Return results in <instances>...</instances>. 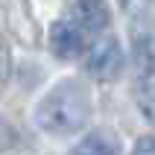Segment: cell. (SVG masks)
Returning a JSON list of instances; mask_svg holds the SVG:
<instances>
[{
    "mask_svg": "<svg viewBox=\"0 0 155 155\" xmlns=\"http://www.w3.org/2000/svg\"><path fill=\"white\" fill-rule=\"evenodd\" d=\"M12 147H15V129L6 120H0V152H6Z\"/></svg>",
    "mask_w": 155,
    "mask_h": 155,
    "instance_id": "8",
    "label": "cell"
},
{
    "mask_svg": "<svg viewBox=\"0 0 155 155\" xmlns=\"http://www.w3.org/2000/svg\"><path fill=\"white\" fill-rule=\"evenodd\" d=\"M147 3H149V0H120V6H123V9H129V12H140Z\"/></svg>",
    "mask_w": 155,
    "mask_h": 155,
    "instance_id": "11",
    "label": "cell"
},
{
    "mask_svg": "<svg viewBox=\"0 0 155 155\" xmlns=\"http://www.w3.org/2000/svg\"><path fill=\"white\" fill-rule=\"evenodd\" d=\"M135 56H138L143 73H155V35H138L135 38Z\"/></svg>",
    "mask_w": 155,
    "mask_h": 155,
    "instance_id": "6",
    "label": "cell"
},
{
    "mask_svg": "<svg viewBox=\"0 0 155 155\" xmlns=\"http://www.w3.org/2000/svg\"><path fill=\"white\" fill-rule=\"evenodd\" d=\"M50 50L59 56V59L70 61L79 59L82 53H88V38L85 29L76 24V21H56L50 26Z\"/></svg>",
    "mask_w": 155,
    "mask_h": 155,
    "instance_id": "3",
    "label": "cell"
},
{
    "mask_svg": "<svg viewBox=\"0 0 155 155\" xmlns=\"http://www.w3.org/2000/svg\"><path fill=\"white\" fill-rule=\"evenodd\" d=\"M111 21L105 0H76V24L85 32H103Z\"/></svg>",
    "mask_w": 155,
    "mask_h": 155,
    "instance_id": "4",
    "label": "cell"
},
{
    "mask_svg": "<svg viewBox=\"0 0 155 155\" xmlns=\"http://www.w3.org/2000/svg\"><path fill=\"white\" fill-rule=\"evenodd\" d=\"M85 68L88 73L100 82H111L117 73L123 70V50H120V41L114 35H100L85 53Z\"/></svg>",
    "mask_w": 155,
    "mask_h": 155,
    "instance_id": "2",
    "label": "cell"
},
{
    "mask_svg": "<svg viewBox=\"0 0 155 155\" xmlns=\"http://www.w3.org/2000/svg\"><path fill=\"white\" fill-rule=\"evenodd\" d=\"M6 76H9V53H6V44L0 41V88H3Z\"/></svg>",
    "mask_w": 155,
    "mask_h": 155,
    "instance_id": "10",
    "label": "cell"
},
{
    "mask_svg": "<svg viewBox=\"0 0 155 155\" xmlns=\"http://www.w3.org/2000/svg\"><path fill=\"white\" fill-rule=\"evenodd\" d=\"M132 155H155V138H138Z\"/></svg>",
    "mask_w": 155,
    "mask_h": 155,
    "instance_id": "9",
    "label": "cell"
},
{
    "mask_svg": "<svg viewBox=\"0 0 155 155\" xmlns=\"http://www.w3.org/2000/svg\"><path fill=\"white\" fill-rule=\"evenodd\" d=\"M138 103L149 117V123H155V73H143V82L138 88Z\"/></svg>",
    "mask_w": 155,
    "mask_h": 155,
    "instance_id": "7",
    "label": "cell"
},
{
    "mask_svg": "<svg viewBox=\"0 0 155 155\" xmlns=\"http://www.w3.org/2000/svg\"><path fill=\"white\" fill-rule=\"evenodd\" d=\"M88 117H91V94L79 79L56 82L35 108V123L53 135L85 129Z\"/></svg>",
    "mask_w": 155,
    "mask_h": 155,
    "instance_id": "1",
    "label": "cell"
},
{
    "mask_svg": "<svg viewBox=\"0 0 155 155\" xmlns=\"http://www.w3.org/2000/svg\"><path fill=\"white\" fill-rule=\"evenodd\" d=\"M73 155H120V140L108 129H94L76 143Z\"/></svg>",
    "mask_w": 155,
    "mask_h": 155,
    "instance_id": "5",
    "label": "cell"
}]
</instances>
